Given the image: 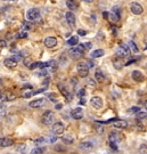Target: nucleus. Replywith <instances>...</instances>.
Here are the masks:
<instances>
[{
  "instance_id": "nucleus-1",
  "label": "nucleus",
  "mask_w": 147,
  "mask_h": 154,
  "mask_svg": "<svg viewBox=\"0 0 147 154\" xmlns=\"http://www.w3.org/2000/svg\"><path fill=\"white\" fill-rule=\"evenodd\" d=\"M85 46H83V44L79 45L78 47H73V48H71L69 50V54L70 56L72 58H75V59H78V58H81L83 56V53H85Z\"/></svg>"
},
{
  "instance_id": "nucleus-2",
  "label": "nucleus",
  "mask_w": 147,
  "mask_h": 154,
  "mask_svg": "<svg viewBox=\"0 0 147 154\" xmlns=\"http://www.w3.org/2000/svg\"><path fill=\"white\" fill-rule=\"evenodd\" d=\"M54 121H55V114L52 111H46L43 113V115L41 116V122L44 126H50V124L54 123Z\"/></svg>"
},
{
  "instance_id": "nucleus-3",
  "label": "nucleus",
  "mask_w": 147,
  "mask_h": 154,
  "mask_svg": "<svg viewBox=\"0 0 147 154\" xmlns=\"http://www.w3.org/2000/svg\"><path fill=\"white\" fill-rule=\"evenodd\" d=\"M77 70H78V73H79V75H80V76H82V78L88 76V74H89V67H88V64H87V63L80 62L77 65Z\"/></svg>"
},
{
  "instance_id": "nucleus-4",
  "label": "nucleus",
  "mask_w": 147,
  "mask_h": 154,
  "mask_svg": "<svg viewBox=\"0 0 147 154\" xmlns=\"http://www.w3.org/2000/svg\"><path fill=\"white\" fill-rule=\"evenodd\" d=\"M129 54H130V48L128 45L122 44L121 46L116 49V55L120 57H127V56H129Z\"/></svg>"
},
{
  "instance_id": "nucleus-5",
  "label": "nucleus",
  "mask_w": 147,
  "mask_h": 154,
  "mask_svg": "<svg viewBox=\"0 0 147 154\" xmlns=\"http://www.w3.org/2000/svg\"><path fill=\"white\" fill-rule=\"evenodd\" d=\"M39 17H40V12L36 8H31L26 13V18H27L29 21H35V20H38Z\"/></svg>"
},
{
  "instance_id": "nucleus-6",
  "label": "nucleus",
  "mask_w": 147,
  "mask_h": 154,
  "mask_svg": "<svg viewBox=\"0 0 147 154\" xmlns=\"http://www.w3.org/2000/svg\"><path fill=\"white\" fill-rule=\"evenodd\" d=\"M130 9H131V12H132L135 15H140V14H143V12H144L141 5L138 4V2H131Z\"/></svg>"
},
{
  "instance_id": "nucleus-7",
  "label": "nucleus",
  "mask_w": 147,
  "mask_h": 154,
  "mask_svg": "<svg viewBox=\"0 0 147 154\" xmlns=\"http://www.w3.org/2000/svg\"><path fill=\"white\" fill-rule=\"evenodd\" d=\"M64 124L62 123V122H56V123H54V126H52V132H54L55 135H62L63 132H64Z\"/></svg>"
},
{
  "instance_id": "nucleus-8",
  "label": "nucleus",
  "mask_w": 147,
  "mask_h": 154,
  "mask_svg": "<svg viewBox=\"0 0 147 154\" xmlns=\"http://www.w3.org/2000/svg\"><path fill=\"white\" fill-rule=\"evenodd\" d=\"M90 103H91V105H93V107H95L96 110H99V108H102V106H103V99L98 96H95L91 98Z\"/></svg>"
},
{
  "instance_id": "nucleus-9",
  "label": "nucleus",
  "mask_w": 147,
  "mask_h": 154,
  "mask_svg": "<svg viewBox=\"0 0 147 154\" xmlns=\"http://www.w3.org/2000/svg\"><path fill=\"white\" fill-rule=\"evenodd\" d=\"M112 124L113 127L115 128H119V129H124L128 127V122L124 120H117V119H113L112 120Z\"/></svg>"
},
{
  "instance_id": "nucleus-10",
  "label": "nucleus",
  "mask_w": 147,
  "mask_h": 154,
  "mask_svg": "<svg viewBox=\"0 0 147 154\" xmlns=\"http://www.w3.org/2000/svg\"><path fill=\"white\" fill-rule=\"evenodd\" d=\"M72 118L74 120H81L83 118V110L81 107H77L74 110H72V113H71Z\"/></svg>"
},
{
  "instance_id": "nucleus-11",
  "label": "nucleus",
  "mask_w": 147,
  "mask_h": 154,
  "mask_svg": "<svg viewBox=\"0 0 147 154\" xmlns=\"http://www.w3.org/2000/svg\"><path fill=\"white\" fill-rule=\"evenodd\" d=\"M44 105V99L43 98H38V99H34V100H31L29 103V106L32 108H39V107H42Z\"/></svg>"
},
{
  "instance_id": "nucleus-12",
  "label": "nucleus",
  "mask_w": 147,
  "mask_h": 154,
  "mask_svg": "<svg viewBox=\"0 0 147 154\" xmlns=\"http://www.w3.org/2000/svg\"><path fill=\"white\" fill-rule=\"evenodd\" d=\"M56 45H57V39L54 38V37H47L44 39V46L47 48H54Z\"/></svg>"
},
{
  "instance_id": "nucleus-13",
  "label": "nucleus",
  "mask_w": 147,
  "mask_h": 154,
  "mask_svg": "<svg viewBox=\"0 0 147 154\" xmlns=\"http://www.w3.org/2000/svg\"><path fill=\"white\" fill-rule=\"evenodd\" d=\"M14 144L13 139H10L8 137H0V147H8Z\"/></svg>"
},
{
  "instance_id": "nucleus-14",
  "label": "nucleus",
  "mask_w": 147,
  "mask_h": 154,
  "mask_svg": "<svg viewBox=\"0 0 147 154\" xmlns=\"http://www.w3.org/2000/svg\"><path fill=\"white\" fill-rule=\"evenodd\" d=\"M131 76H132L133 80L137 81V82L144 81V75H143V73H141L140 71H138V70L132 71V73H131Z\"/></svg>"
},
{
  "instance_id": "nucleus-15",
  "label": "nucleus",
  "mask_w": 147,
  "mask_h": 154,
  "mask_svg": "<svg viewBox=\"0 0 147 154\" xmlns=\"http://www.w3.org/2000/svg\"><path fill=\"white\" fill-rule=\"evenodd\" d=\"M65 17H66V21H67V23H69V25L73 28V26L75 25V16H74V14H73L72 12H67L66 14H65Z\"/></svg>"
},
{
  "instance_id": "nucleus-16",
  "label": "nucleus",
  "mask_w": 147,
  "mask_h": 154,
  "mask_svg": "<svg viewBox=\"0 0 147 154\" xmlns=\"http://www.w3.org/2000/svg\"><path fill=\"white\" fill-rule=\"evenodd\" d=\"M120 139H121V137H120L119 132L112 131L111 134H109V143H115V144H117V143L120 142Z\"/></svg>"
},
{
  "instance_id": "nucleus-17",
  "label": "nucleus",
  "mask_w": 147,
  "mask_h": 154,
  "mask_svg": "<svg viewBox=\"0 0 147 154\" xmlns=\"http://www.w3.org/2000/svg\"><path fill=\"white\" fill-rule=\"evenodd\" d=\"M4 64H5L6 67H8V69H15L17 66V63L15 62L14 59H12V58H6L5 62H4Z\"/></svg>"
},
{
  "instance_id": "nucleus-18",
  "label": "nucleus",
  "mask_w": 147,
  "mask_h": 154,
  "mask_svg": "<svg viewBox=\"0 0 147 154\" xmlns=\"http://www.w3.org/2000/svg\"><path fill=\"white\" fill-rule=\"evenodd\" d=\"M80 148L85 151H91L94 148V144L90 142H82L80 143Z\"/></svg>"
},
{
  "instance_id": "nucleus-19",
  "label": "nucleus",
  "mask_w": 147,
  "mask_h": 154,
  "mask_svg": "<svg viewBox=\"0 0 147 154\" xmlns=\"http://www.w3.org/2000/svg\"><path fill=\"white\" fill-rule=\"evenodd\" d=\"M58 88H59V90L62 91L63 96L66 97V99H67V100H71V99H72V95H71V92L67 91V89L63 87V84H58Z\"/></svg>"
},
{
  "instance_id": "nucleus-20",
  "label": "nucleus",
  "mask_w": 147,
  "mask_h": 154,
  "mask_svg": "<svg viewBox=\"0 0 147 154\" xmlns=\"http://www.w3.org/2000/svg\"><path fill=\"white\" fill-rule=\"evenodd\" d=\"M95 78H96V80L98 81V82H103V81L105 80L104 73L102 72L99 69H97V70H96V72H95Z\"/></svg>"
},
{
  "instance_id": "nucleus-21",
  "label": "nucleus",
  "mask_w": 147,
  "mask_h": 154,
  "mask_svg": "<svg viewBox=\"0 0 147 154\" xmlns=\"http://www.w3.org/2000/svg\"><path fill=\"white\" fill-rule=\"evenodd\" d=\"M66 6H67V8L71 10H74L78 8V4L74 0H66Z\"/></svg>"
},
{
  "instance_id": "nucleus-22",
  "label": "nucleus",
  "mask_w": 147,
  "mask_h": 154,
  "mask_svg": "<svg viewBox=\"0 0 147 154\" xmlns=\"http://www.w3.org/2000/svg\"><path fill=\"white\" fill-rule=\"evenodd\" d=\"M104 55V50L103 49H96L91 53V57L93 58H98V57H102Z\"/></svg>"
},
{
  "instance_id": "nucleus-23",
  "label": "nucleus",
  "mask_w": 147,
  "mask_h": 154,
  "mask_svg": "<svg viewBox=\"0 0 147 154\" xmlns=\"http://www.w3.org/2000/svg\"><path fill=\"white\" fill-rule=\"evenodd\" d=\"M79 44V37L78 36H73L67 40V45L70 46H74V45H78Z\"/></svg>"
},
{
  "instance_id": "nucleus-24",
  "label": "nucleus",
  "mask_w": 147,
  "mask_h": 154,
  "mask_svg": "<svg viewBox=\"0 0 147 154\" xmlns=\"http://www.w3.org/2000/svg\"><path fill=\"white\" fill-rule=\"evenodd\" d=\"M113 65H114L115 69H117V70H119V69H122L123 65H125V64L122 62L121 59H120V58H117V59H114V61H113Z\"/></svg>"
},
{
  "instance_id": "nucleus-25",
  "label": "nucleus",
  "mask_w": 147,
  "mask_h": 154,
  "mask_svg": "<svg viewBox=\"0 0 147 154\" xmlns=\"http://www.w3.org/2000/svg\"><path fill=\"white\" fill-rule=\"evenodd\" d=\"M44 151H46V148L44 147H34L32 151H31V153L30 154H43L44 153Z\"/></svg>"
},
{
  "instance_id": "nucleus-26",
  "label": "nucleus",
  "mask_w": 147,
  "mask_h": 154,
  "mask_svg": "<svg viewBox=\"0 0 147 154\" xmlns=\"http://www.w3.org/2000/svg\"><path fill=\"white\" fill-rule=\"evenodd\" d=\"M108 20L111 21V22L115 23V22H117V21L120 20V16H117V15L114 14V13H108Z\"/></svg>"
},
{
  "instance_id": "nucleus-27",
  "label": "nucleus",
  "mask_w": 147,
  "mask_h": 154,
  "mask_svg": "<svg viewBox=\"0 0 147 154\" xmlns=\"http://www.w3.org/2000/svg\"><path fill=\"white\" fill-rule=\"evenodd\" d=\"M128 46H129V48H130L131 50H132L133 53H138V47H137V45H136L133 41H129Z\"/></svg>"
},
{
  "instance_id": "nucleus-28",
  "label": "nucleus",
  "mask_w": 147,
  "mask_h": 154,
  "mask_svg": "<svg viewBox=\"0 0 147 154\" xmlns=\"http://www.w3.org/2000/svg\"><path fill=\"white\" fill-rule=\"evenodd\" d=\"M137 119L139 121H141V120H145V119H147V113L146 112H138L137 113Z\"/></svg>"
},
{
  "instance_id": "nucleus-29",
  "label": "nucleus",
  "mask_w": 147,
  "mask_h": 154,
  "mask_svg": "<svg viewBox=\"0 0 147 154\" xmlns=\"http://www.w3.org/2000/svg\"><path fill=\"white\" fill-rule=\"evenodd\" d=\"M63 140H64L66 144H72V143L74 142V138H73L72 136H69V135H67V136L63 137Z\"/></svg>"
},
{
  "instance_id": "nucleus-30",
  "label": "nucleus",
  "mask_w": 147,
  "mask_h": 154,
  "mask_svg": "<svg viewBox=\"0 0 147 154\" xmlns=\"http://www.w3.org/2000/svg\"><path fill=\"white\" fill-rule=\"evenodd\" d=\"M139 152L141 154H147V145L146 144H141L139 146Z\"/></svg>"
},
{
  "instance_id": "nucleus-31",
  "label": "nucleus",
  "mask_w": 147,
  "mask_h": 154,
  "mask_svg": "<svg viewBox=\"0 0 147 154\" xmlns=\"http://www.w3.org/2000/svg\"><path fill=\"white\" fill-rule=\"evenodd\" d=\"M10 58H12V59H14L15 61V62H20V61H22V55H21V54H16V55H14V56H12V57H10Z\"/></svg>"
},
{
  "instance_id": "nucleus-32",
  "label": "nucleus",
  "mask_w": 147,
  "mask_h": 154,
  "mask_svg": "<svg viewBox=\"0 0 147 154\" xmlns=\"http://www.w3.org/2000/svg\"><path fill=\"white\" fill-rule=\"evenodd\" d=\"M48 98L51 100L52 103L57 102V97H56V95H55V94H48Z\"/></svg>"
},
{
  "instance_id": "nucleus-33",
  "label": "nucleus",
  "mask_w": 147,
  "mask_h": 154,
  "mask_svg": "<svg viewBox=\"0 0 147 154\" xmlns=\"http://www.w3.org/2000/svg\"><path fill=\"white\" fill-rule=\"evenodd\" d=\"M130 112H131V113H136V114H137L138 112H140V107L133 106V107H131V108H130Z\"/></svg>"
},
{
  "instance_id": "nucleus-34",
  "label": "nucleus",
  "mask_w": 147,
  "mask_h": 154,
  "mask_svg": "<svg viewBox=\"0 0 147 154\" xmlns=\"http://www.w3.org/2000/svg\"><path fill=\"white\" fill-rule=\"evenodd\" d=\"M15 98H16V96H15L14 94H7V96H6L7 100H14Z\"/></svg>"
},
{
  "instance_id": "nucleus-35",
  "label": "nucleus",
  "mask_w": 147,
  "mask_h": 154,
  "mask_svg": "<svg viewBox=\"0 0 147 154\" xmlns=\"http://www.w3.org/2000/svg\"><path fill=\"white\" fill-rule=\"evenodd\" d=\"M85 95H86V90H85V89H80V90H79V92H78V96L80 97V98L85 97Z\"/></svg>"
},
{
  "instance_id": "nucleus-36",
  "label": "nucleus",
  "mask_w": 147,
  "mask_h": 154,
  "mask_svg": "<svg viewBox=\"0 0 147 154\" xmlns=\"http://www.w3.org/2000/svg\"><path fill=\"white\" fill-rule=\"evenodd\" d=\"M48 138V143H55L57 140V137L56 136H49V137H47Z\"/></svg>"
},
{
  "instance_id": "nucleus-37",
  "label": "nucleus",
  "mask_w": 147,
  "mask_h": 154,
  "mask_svg": "<svg viewBox=\"0 0 147 154\" xmlns=\"http://www.w3.org/2000/svg\"><path fill=\"white\" fill-rule=\"evenodd\" d=\"M36 67H39V62L32 63V64L30 65V69H31V70H33V69H36Z\"/></svg>"
},
{
  "instance_id": "nucleus-38",
  "label": "nucleus",
  "mask_w": 147,
  "mask_h": 154,
  "mask_svg": "<svg viewBox=\"0 0 147 154\" xmlns=\"http://www.w3.org/2000/svg\"><path fill=\"white\" fill-rule=\"evenodd\" d=\"M26 32H21V33H18L17 34V38H26Z\"/></svg>"
},
{
  "instance_id": "nucleus-39",
  "label": "nucleus",
  "mask_w": 147,
  "mask_h": 154,
  "mask_svg": "<svg viewBox=\"0 0 147 154\" xmlns=\"http://www.w3.org/2000/svg\"><path fill=\"white\" fill-rule=\"evenodd\" d=\"M109 146H111V147H112L114 151L117 150V144H115V143H109Z\"/></svg>"
},
{
  "instance_id": "nucleus-40",
  "label": "nucleus",
  "mask_w": 147,
  "mask_h": 154,
  "mask_svg": "<svg viewBox=\"0 0 147 154\" xmlns=\"http://www.w3.org/2000/svg\"><path fill=\"white\" fill-rule=\"evenodd\" d=\"M88 83H89V86H91V87H95V86H96L95 81H94L93 79H89V80H88Z\"/></svg>"
},
{
  "instance_id": "nucleus-41",
  "label": "nucleus",
  "mask_w": 147,
  "mask_h": 154,
  "mask_svg": "<svg viewBox=\"0 0 147 154\" xmlns=\"http://www.w3.org/2000/svg\"><path fill=\"white\" fill-rule=\"evenodd\" d=\"M83 46H85V49H90V48H91V44H90V42L83 44Z\"/></svg>"
},
{
  "instance_id": "nucleus-42",
  "label": "nucleus",
  "mask_w": 147,
  "mask_h": 154,
  "mask_svg": "<svg viewBox=\"0 0 147 154\" xmlns=\"http://www.w3.org/2000/svg\"><path fill=\"white\" fill-rule=\"evenodd\" d=\"M6 41L5 40H0V48H4V47H6Z\"/></svg>"
},
{
  "instance_id": "nucleus-43",
  "label": "nucleus",
  "mask_w": 147,
  "mask_h": 154,
  "mask_svg": "<svg viewBox=\"0 0 147 154\" xmlns=\"http://www.w3.org/2000/svg\"><path fill=\"white\" fill-rule=\"evenodd\" d=\"M78 34H80V36H86L87 31H85V30H79L78 31Z\"/></svg>"
},
{
  "instance_id": "nucleus-44",
  "label": "nucleus",
  "mask_w": 147,
  "mask_h": 154,
  "mask_svg": "<svg viewBox=\"0 0 147 154\" xmlns=\"http://www.w3.org/2000/svg\"><path fill=\"white\" fill-rule=\"evenodd\" d=\"M80 104H83V105L86 104V98H85V97L80 98Z\"/></svg>"
},
{
  "instance_id": "nucleus-45",
  "label": "nucleus",
  "mask_w": 147,
  "mask_h": 154,
  "mask_svg": "<svg viewBox=\"0 0 147 154\" xmlns=\"http://www.w3.org/2000/svg\"><path fill=\"white\" fill-rule=\"evenodd\" d=\"M62 107H63L62 104H56V106H55V108H56V110H61Z\"/></svg>"
},
{
  "instance_id": "nucleus-46",
  "label": "nucleus",
  "mask_w": 147,
  "mask_h": 154,
  "mask_svg": "<svg viewBox=\"0 0 147 154\" xmlns=\"http://www.w3.org/2000/svg\"><path fill=\"white\" fill-rule=\"evenodd\" d=\"M55 150H57V151H64V148L59 147V145H58V146H57V147H56V146H55Z\"/></svg>"
},
{
  "instance_id": "nucleus-47",
  "label": "nucleus",
  "mask_w": 147,
  "mask_h": 154,
  "mask_svg": "<svg viewBox=\"0 0 147 154\" xmlns=\"http://www.w3.org/2000/svg\"><path fill=\"white\" fill-rule=\"evenodd\" d=\"M143 105L145 106V108L147 110V100H144V102H143Z\"/></svg>"
},
{
  "instance_id": "nucleus-48",
  "label": "nucleus",
  "mask_w": 147,
  "mask_h": 154,
  "mask_svg": "<svg viewBox=\"0 0 147 154\" xmlns=\"http://www.w3.org/2000/svg\"><path fill=\"white\" fill-rule=\"evenodd\" d=\"M2 97H4V94H2V92L0 91V99H2Z\"/></svg>"
},
{
  "instance_id": "nucleus-49",
  "label": "nucleus",
  "mask_w": 147,
  "mask_h": 154,
  "mask_svg": "<svg viewBox=\"0 0 147 154\" xmlns=\"http://www.w3.org/2000/svg\"><path fill=\"white\" fill-rule=\"evenodd\" d=\"M82 1H86V2H93V0H82Z\"/></svg>"
},
{
  "instance_id": "nucleus-50",
  "label": "nucleus",
  "mask_w": 147,
  "mask_h": 154,
  "mask_svg": "<svg viewBox=\"0 0 147 154\" xmlns=\"http://www.w3.org/2000/svg\"><path fill=\"white\" fill-rule=\"evenodd\" d=\"M1 108H4V105H2V104H0V110H1Z\"/></svg>"
},
{
  "instance_id": "nucleus-51",
  "label": "nucleus",
  "mask_w": 147,
  "mask_h": 154,
  "mask_svg": "<svg viewBox=\"0 0 147 154\" xmlns=\"http://www.w3.org/2000/svg\"><path fill=\"white\" fill-rule=\"evenodd\" d=\"M1 83H2V81H1V79H0V86H1Z\"/></svg>"
}]
</instances>
